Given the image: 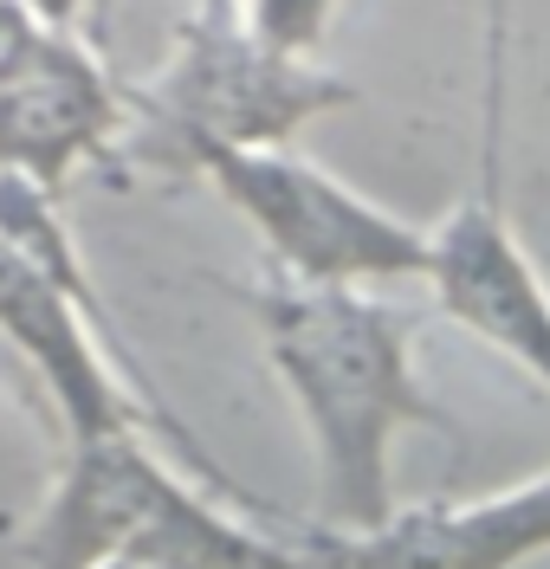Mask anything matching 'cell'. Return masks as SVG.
<instances>
[{
	"label": "cell",
	"mask_w": 550,
	"mask_h": 569,
	"mask_svg": "<svg viewBox=\"0 0 550 569\" xmlns=\"http://www.w3.org/2000/svg\"><path fill=\"white\" fill-rule=\"evenodd\" d=\"M247 311L272 376L311 433L318 472V518L330 531H376L396 498V440L408 427L460 433L414 376V330L408 318L350 279H298L266 266L247 284Z\"/></svg>",
	"instance_id": "obj_1"
},
{
	"label": "cell",
	"mask_w": 550,
	"mask_h": 569,
	"mask_svg": "<svg viewBox=\"0 0 550 569\" xmlns=\"http://www.w3.org/2000/svg\"><path fill=\"white\" fill-rule=\"evenodd\" d=\"M0 337L33 362V376L46 382L66 433L149 421L182 447L188 466L220 498L272 518L247 486L227 479V466L182 427V415L169 408V395L149 382L137 350H123L110 311L91 291V272L78 259L72 233H66L59 194H46L27 176H7V169H0Z\"/></svg>",
	"instance_id": "obj_2"
},
{
	"label": "cell",
	"mask_w": 550,
	"mask_h": 569,
	"mask_svg": "<svg viewBox=\"0 0 550 569\" xmlns=\"http://www.w3.org/2000/svg\"><path fill=\"white\" fill-rule=\"evenodd\" d=\"M149 421L66 433V466L33 525L20 531V563L46 569H292L298 543L259 537L208 492H194L149 447Z\"/></svg>",
	"instance_id": "obj_3"
},
{
	"label": "cell",
	"mask_w": 550,
	"mask_h": 569,
	"mask_svg": "<svg viewBox=\"0 0 550 569\" xmlns=\"http://www.w3.org/2000/svg\"><path fill=\"white\" fill-rule=\"evenodd\" d=\"M357 104V84L259 39L240 0H201L176 27L169 59L130 91V142L182 169L201 142H292L304 123Z\"/></svg>",
	"instance_id": "obj_4"
},
{
	"label": "cell",
	"mask_w": 550,
	"mask_h": 569,
	"mask_svg": "<svg viewBox=\"0 0 550 569\" xmlns=\"http://www.w3.org/2000/svg\"><path fill=\"white\" fill-rule=\"evenodd\" d=\"M182 176L208 181L259 233L279 272L396 284L421 279L428 266V227L357 194L343 176L298 156L292 142H201L182 156Z\"/></svg>",
	"instance_id": "obj_5"
},
{
	"label": "cell",
	"mask_w": 550,
	"mask_h": 569,
	"mask_svg": "<svg viewBox=\"0 0 550 569\" xmlns=\"http://www.w3.org/2000/svg\"><path fill=\"white\" fill-rule=\"evenodd\" d=\"M130 91L104 71L78 27H59L33 66L0 84V169L66 201L84 169L110 162L117 142H130Z\"/></svg>",
	"instance_id": "obj_6"
},
{
	"label": "cell",
	"mask_w": 550,
	"mask_h": 569,
	"mask_svg": "<svg viewBox=\"0 0 550 569\" xmlns=\"http://www.w3.org/2000/svg\"><path fill=\"white\" fill-rule=\"evenodd\" d=\"M298 550L324 569H518L550 550V466L467 505H396L376 531L298 525Z\"/></svg>",
	"instance_id": "obj_7"
},
{
	"label": "cell",
	"mask_w": 550,
	"mask_h": 569,
	"mask_svg": "<svg viewBox=\"0 0 550 569\" xmlns=\"http://www.w3.org/2000/svg\"><path fill=\"white\" fill-rule=\"evenodd\" d=\"M421 279L434 291L440 318L473 330L486 350L512 356L531 382L550 389V284L538 279L492 188L467 194L453 213H440L428 227Z\"/></svg>",
	"instance_id": "obj_8"
},
{
	"label": "cell",
	"mask_w": 550,
	"mask_h": 569,
	"mask_svg": "<svg viewBox=\"0 0 550 569\" xmlns=\"http://www.w3.org/2000/svg\"><path fill=\"white\" fill-rule=\"evenodd\" d=\"M247 27L259 39H272L279 52H298V59H318V46L330 39V20H337V0H240Z\"/></svg>",
	"instance_id": "obj_9"
},
{
	"label": "cell",
	"mask_w": 550,
	"mask_h": 569,
	"mask_svg": "<svg viewBox=\"0 0 550 569\" xmlns=\"http://www.w3.org/2000/svg\"><path fill=\"white\" fill-rule=\"evenodd\" d=\"M59 33L46 13H39L33 0H0V84L13 78V71H27L46 52V39Z\"/></svg>",
	"instance_id": "obj_10"
},
{
	"label": "cell",
	"mask_w": 550,
	"mask_h": 569,
	"mask_svg": "<svg viewBox=\"0 0 550 569\" xmlns=\"http://www.w3.org/2000/svg\"><path fill=\"white\" fill-rule=\"evenodd\" d=\"M33 7L52 20V27H78V13H84V0H33Z\"/></svg>",
	"instance_id": "obj_11"
}]
</instances>
